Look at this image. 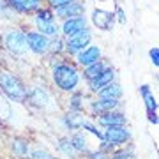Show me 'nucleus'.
Listing matches in <instances>:
<instances>
[{
	"label": "nucleus",
	"mask_w": 159,
	"mask_h": 159,
	"mask_svg": "<svg viewBox=\"0 0 159 159\" xmlns=\"http://www.w3.org/2000/svg\"><path fill=\"white\" fill-rule=\"evenodd\" d=\"M81 101H83V96L80 94V92H76V94H73L71 96V99H69V106H71V110L73 111H80L81 110Z\"/></svg>",
	"instance_id": "nucleus-26"
},
{
	"label": "nucleus",
	"mask_w": 159,
	"mask_h": 159,
	"mask_svg": "<svg viewBox=\"0 0 159 159\" xmlns=\"http://www.w3.org/2000/svg\"><path fill=\"white\" fill-rule=\"evenodd\" d=\"M148 55H150V60H152L154 66L159 67V48H152V50L148 51Z\"/></svg>",
	"instance_id": "nucleus-30"
},
{
	"label": "nucleus",
	"mask_w": 159,
	"mask_h": 159,
	"mask_svg": "<svg viewBox=\"0 0 159 159\" xmlns=\"http://www.w3.org/2000/svg\"><path fill=\"white\" fill-rule=\"evenodd\" d=\"M99 122H101L102 125L110 127V125H124L125 119H124V115H122V113H115L113 110H111V111L102 113L101 119H99Z\"/></svg>",
	"instance_id": "nucleus-14"
},
{
	"label": "nucleus",
	"mask_w": 159,
	"mask_h": 159,
	"mask_svg": "<svg viewBox=\"0 0 159 159\" xmlns=\"http://www.w3.org/2000/svg\"><path fill=\"white\" fill-rule=\"evenodd\" d=\"M6 2L7 7L21 14H30V12H37L39 9H43V0H6Z\"/></svg>",
	"instance_id": "nucleus-7"
},
{
	"label": "nucleus",
	"mask_w": 159,
	"mask_h": 159,
	"mask_svg": "<svg viewBox=\"0 0 159 159\" xmlns=\"http://www.w3.org/2000/svg\"><path fill=\"white\" fill-rule=\"evenodd\" d=\"M89 159H106V156H104V152H92L90 156H89Z\"/></svg>",
	"instance_id": "nucleus-34"
},
{
	"label": "nucleus",
	"mask_w": 159,
	"mask_h": 159,
	"mask_svg": "<svg viewBox=\"0 0 159 159\" xmlns=\"http://www.w3.org/2000/svg\"><path fill=\"white\" fill-rule=\"evenodd\" d=\"M131 138V133L125 129L124 125H110L104 131V140L110 145H117V143H124Z\"/></svg>",
	"instance_id": "nucleus-9"
},
{
	"label": "nucleus",
	"mask_w": 159,
	"mask_h": 159,
	"mask_svg": "<svg viewBox=\"0 0 159 159\" xmlns=\"http://www.w3.org/2000/svg\"><path fill=\"white\" fill-rule=\"evenodd\" d=\"M147 117L152 124H159V117H157V111H147Z\"/></svg>",
	"instance_id": "nucleus-32"
},
{
	"label": "nucleus",
	"mask_w": 159,
	"mask_h": 159,
	"mask_svg": "<svg viewBox=\"0 0 159 159\" xmlns=\"http://www.w3.org/2000/svg\"><path fill=\"white\" fill-rule=\"evenodd\" d=\"M120 96H122V89L117 83H110V85H106L104 89L99 90V97L101 99H119Z\"/></svg>",
	"instance_id": "nucleus-17"
},
{
	"label": "nucleus",
	"mask_w": 159,
	"mask_h": 159,
	"mask_svg": "<svg viewBox=\"0 0 159 159\" xmlns=\"http://www.w3.org/2000/svg\"><path fill=\"white\" fill-rule=\"evenodd\" d=\"M11 150L14 156H20V157H25L30 150V145L25 138H14L11 142Z\"/></svg>",
	"instance_id": "nucleus-15"
},
{
	"label": "nucleus",
	"mask_w": 159,
	"mask_h": 159,
	"mask_svg": "<svg viewBox=\"0 0 159 159\" xmlns=\"http://www.w3.org/2000/svg\"><path fill=\"white\" fill-rule=\"evenodd\" d=\"M83 11H85V7L81 6L78 0H74V2H71V4H66V6H62V7H57V9H55V14H57L58 18L69 20V18L81 16Z\"/></svg>",
	"instance_id": "nucleus-11"
},
{
	"label": "nucleus",
	"mask_w": 159,
	"mask_h": 159,
	"mask_svg": "<svg viewBox=\"0 0 159 159\" xmlns=\"http://www.w3.org/2000/svg\"><path fill=\"white\" fill-rule=\"evenodd\" d=\"M64 46H66V43H64L62 39H53V41H50V50L48 51H51V53H55V51H62L64 50Z\"/></svg>",
	"instance_id": "nucleus-27"
},
{
	"label": "nucleus",
	"mask_w": 159,
	"mask_h": 159,
	"mask_svg": "<svg viewBox=\"0 0 159 159\" xmlns=\"http://www.w3.org/2000/svg\"><path fill=\"white\" fill-rule=\"evenodd\" d=\"M6 11H7V2H4V0H0V14H4Z\"/></svg>",
	"instance_id": "nucleus-35"
},
{
	"label": "nucleus",
	"mask_w": 159,
	"mask_h": 159,
	"mask_svg": "<svg viewBox=\"0 0 159 159\" xmlns=\"http://www.w3.org/2000/svg\"><path fill=\"white\" fill-rule=\"evenodd\" d=\"M48 2H50V6L53 7V9H57V7H62V6H66V4H71L74 0H48Z\"/></svg>",
	"instance_id": "nucleus-31"
},
{
	"label": "nucleus",
	"mask_w": 159,
	"mask_h": 159,
	"mask_svg": "<svg viewBox=\"0 0 159 159\" xmlns=\"http://www.w3.org/2000/svg\"><path fill=\"white\" fill-rule=\"evenodd\" d=\"M27 44H29L30 51L43 55L50 50V37H46L41 32H27Z\"/></svg>",
	"instance_id": "nucleus-6"
},
{
	"label": "nucleus",
	"mask_w": 159,
	"mask_h": 159,
	"mask_svg": "<svg viewBox=\"0 0 159 159\" xmlns=\"http://www.w3.org/2000/svg\"><path fill=\"white\" fill-rule=\"evenodd\" d=\"M32 159H57V157H55V156H51L50 152H46V150L37 148V150L32 152Z\"/></svg>",
	"instance_id": "nucleus-29"
},
{
	"label": "nucleus",
	"mask_w": 159,
	"mask_h": 159,
	"mask_svg": "<svg viewBox=\"0 0 159 159\" xmlns=\"http://www.w3.org/2000/svg\"><path fill=\"white\" fill-rule=\"evenodd\" d=\"M104 69H106V66L99 60V62H96V64H92V66H89V67H85V78L89 80V81H92V80H96Z\"/></svg>",
	"instance_id": "nucleus-22"
},
{
	"label": "nucleus",
	"mask_w": 159,
	"mask_h": 159,
	"mask_svg": "<svg viewBox=\"0 0 159 159\" xmlns=\"http://www.w3.org/2000/svg\"><path fill=\"white\" fill-rule=\"evenodd\" d=\"M92 23L99 30H111L115 25V14L104 9H94L92 12Z\"/></svg>",
	"instance_id": "nucleus-8"
},
{
	"label": "nucleus",
	"mask_w": 159,
	"mask_h": 159,
	"mask_svg": "<svg viewBox=\"0 0 159 159\" xmlns=\"http://www.w3.org/2000/svg\"><path fill=\"white\" fill-rule=\"evenodd\" d=\"M71 142H73L76 152H83L87 148V140H85V134L83 133H74L73 136H71Z\"/></svg>",
	"instance_id": "nucleus-24"
},
{
	"label": "nucleus",
	"mask_w": 159,
	"mask_h": 159,
	"mask_svg": "<svg viewBox=\"0 0 159 159\" xmlns=\"http://www.w3.org/2000/svg\"><path fill=\"white\" fill-rule=\"evenodd\" d=\"M119 104L117 99H101V101H96L92 104L94 111H101V113H106V111H111Z\"/></svg>",
	"instance_id": "nucleus-21"
},
{
	"label": "nucleus",
	"mask_w": 159,
	"mask_h": 159,
	"mask_svg": "<svg viewBox=\"0 0 159 159\" xmlns=\"http://www.w3.org/2000/svg\"><path fill=\"white\" fill-rule=\"evenodd\" d=\"M87 30V18L78 16V18H69V20H64L62 23V34L66 37H71V35H76L80 32Z\"/></svg>",
	"instance_id": "nucleus-10"
},
{
	"label": "nucleus",
	"mask_w": 159,
	"mask_h": 159,
	"mask_svg": "<svg viewBox=\"0 0 159 159\" xmlns=\"http://www.w3.org/2000/svg\"><path fill=\"white\" fill-rule=\"evenodd\" d=\"M39 29L41 34H44L46 37H55V35H58V25L57 23H48V25H41V27H37Z\"/></svg>",
	"instance_id": "nucleus-25"
},
{
	"label": "nucleus",
	"mask_w": 159,
	"mask_h": 159,
	"mask_svg": "<svg viewBox=\"0 0 159 159\" xmlns=\"http://www.w3.org/2000/svg\"><path fill=\"white\" fill-rule=\"evenodd\" d=\"M140 94H142L143 101H145L147 111H157V102H156L152 92H150V87H148V85H142V87H140Z\"/></svg>",
	"instance_id": "nucleus-16"
},
{
	"label": "nucleus",
	"mask_w": 159,
	"mask_h": 159,
	"mask_svg": "<svg viewBox=\"0 0 159 159\" xmlns=\"http://www.w3.org/2000/svg\"><path fill=\"white\" fill-rule=\"evenodd\" d=\"M113 76H115L113 69L106 67L101 74H99V76H97L96 80H92V81H90V89H92L94 92H99L101 89H104L106 85H110V83L113 81Z\"/></svg>",
	"instance_id": "nucleus-13"
},
{
	"label": "nucleus",
	"mask_w": 159,
	"mask_h": 159,
	"mask_svg": "<svg viewBox=\"0 0 159 159\" xmlns=\"http://www.w3.org/2000/svg\"><path fill=\"white\" fill-rule=\"evenodd\" d=\"M53 81L64 92H73L80 83V73L73 64L60 62L53 67Z\"/></svg>",
	"instance_id": "nucleus-2"
},
{
	"label": "nucleus",
	"mask_w": 159,
	"mask_h": 159,
	"mask_svg": "<svg viewBox=\"0 0 159 159\" xmlns=\"http://www.w3.org/2000/svg\"><path fill=\"white\" fill-rule=\"evenodd\" d=\"M90 30L87 29L83 32H80L76 35H71V37H66V50L69 53H76L78 55L80 51H83L87 46H90Z\"/></svg>",
	"instance_id": "nucleus-5"
},
{
	"label": "nucleus",
	"mask_w": 159,
	"mask_h": 159,
	"mask_svg": "<svg viewBox=\"0 0 159 159\" xmlns=\"http://www.w3.org/2000/svg\"><path fill=\"white\" fill-rule=\"evenodd\" d=\"M35 25L41 27V25H48V23H55V14L50 11V9H39L35 12Z\"/></svg>",
	"instance_id": "nucleus-20"
},
{
	"label": "nucleus",
	"mask_w": 159,
	"mask_h": 159,
	"mask_svg": "<svg viewBox=\"0 0 159 159\" xmlns=\"http://www.w3.org/2000/svg\"><path fill=\"white\" fill-rule=\"evenodd\" d=\"M0 90L2 94L12 102L27 101V89L21 83V80L14 76L9 71H0Z\"/></svg>",
	"instance_id": "nucleus-1"
},
{
	"label": "nucleus",
	"mask_w": 159,
	"mask_h": 159,
	"mask_svg": "<svg viewBox=\"0 0 159 159\" xmlns=\"http://www.w3.org/2000/svg\"><path fill=\"white\" fill-rule=\"evenodd\" d=\"M12 117V102L0 96V119L9 120Z\"/></svg>",
	"instance_id": "nucleus-23"
},
{
	"label": "nucleus",
	"mask_w": 159,
	"mask_h": 159,
	"mask_svg": "<svg viewBox=\"0 0 159 159\" xmlns=\"http://www.w3.org/2000/svg\"><path fill=\"white\" fill-rule=\"evenodd\" d=\"M81 129H85V131H90L94 136H97V138H101V140H104V134L102 133H99L97 131V127L94 124H90V122H83V125H81Z\"/></svg>",
	"instance_id": "nucleus-28"
},
{
	"label": "nucleus",
	"mask_w": 159,
	"mask_h": 159,
	"mask_svg": "<svg viewBox=\"0 0 159 159\" xmlns=\"http://www.w3.org/2000/svg\"><path fill=\"white\" fill-rule=\"evenodd\" d=\"M76 58H78L80 66L89 67V66H92V64L99 62V58H101V50H99L97 46H87L85 50L80 51L78 55H76Z\"/></svg>",
	"instance_id": "nucleus-12"
},
{
	"label": "nucleus",
	"mask_w": 159,
	"mask_h": 159,
	"mask_svg": "<svg viewBox=\"0 0 159 159\" xmlns=\"http://www.w3.org/2000/svg\"><path fill=\"white\" fill-rule=\"evenodd\" d=\"M4 44L11 53L14 55H25L29 51V44H27V34H23L21 30H7L4 35Z\"/></svg>",
	"instance_id": "nucleus-3"
},
{
	"label": "nucleus",
	"mask_w": 159,
	"mask_h": 159,
	"mask_svg": "<svg viewBox=\"0 0 159 159\" xmlns=\"http://www.w3.org/2000/svg\"><path fill=\"white\" fill-rule=\"evenodd\" d=\"M111 159H133V156L127 154V152H119V154H115Z\"/></svg>",
	"instance_id": "nucleus-33"
},
{
	"label": "nucleus",
	"mask_w": 159,
	"mask_h": 159,
	"mask_svg": "<svg viewBox=\"0 0 159 159\" xmlns=\"http://www.w3.org/2000/svg\"><path fill=\"white\" fill-rule=\"evenodd\" d=\"M25 102H29L34 108L46 110L51 102V96L43 87H30V89H27V101Z\"/></svg>",
	"instance_id": "nucleus-4"
},
{
	"label": "nucleus",
	"mask_w": 159,
	"mask_h": 159,
	"mask_svg": "<svg viewBox=\"0 0 159 159\" xmlns=\"http://www.w3.org/2000/svg\"><path fill=\"white\" fill-rule=\"evenodd\" d=\"M83 117L78 113V111H71L64 117V124L67 129H81V125H83Z\"/></svg>",
	"instance_id": "nucleus-18"
},
{
	"label": "nucleus",
	"mask_w": 159,
	"mask_h": 159,
	"mask_svg": "<svg viewBox=\"0 0 159 159\" xmlns=\"http://www.w3.org/2000/svg\"><path fill=\"white\" fill-rule=\"evenodd\" d=\"M117 14H119V21H120V23H124V21H125V18H124V11H122V9H117Z\"/></svg>",
	"instance_id": "nucleus-36"
},
{
	"label": "nucleus",
	"mask_w": 159,
	"mask_h": 159,
	"mask_svg": "<svg viewBox=\"0 0 159 159\" xmlns=\"http://www.w3.org/2000/svg\"><path fill=\"white\" fill-rule=\"evenodd\" d=\"M57 148L64 154V156H67V157H73L74 154H76V148H74L71 138H67V136L58 138L57 140Z\"/></svg>",
	"instance_id": "nucleus-19"
}]
</instances>
